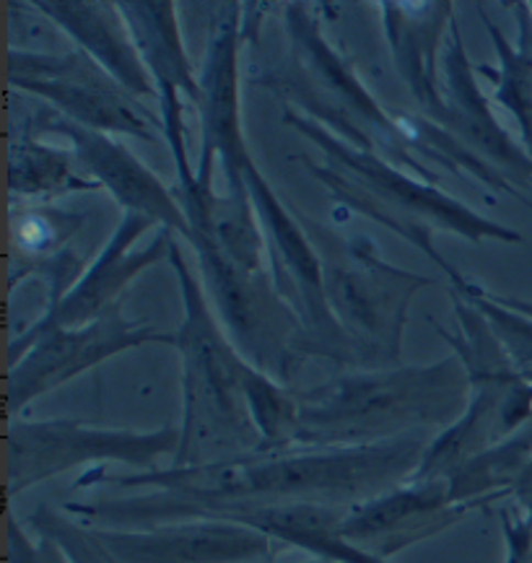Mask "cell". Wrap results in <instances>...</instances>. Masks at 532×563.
<instances>
[{"label":"cell","instance_id":"cell-1","mask_svg":"<svg viewBox=\"0 0 532 563\" xmlns=\"http://www.w3.org/2000/svg\"><path fill=\"white\" fill-rule=\"evenodd\" d=\"M426 442L421 437H402L369 446H284L257 450L206 462V465H171L169 471L135 475H107L93 467L76 488L112 483L120 488H138L141 496L125 501L68 504L66 511L81 515L91 525L110 522L143 527L203 519L232 504H364L398 486L419 471Z\"/></svg>","mask_w":532,"mask_h":563},{"label":"cell","instance_id":"cell-2","mask_svg":"<svg viewBox=\"0 0 532 563\" xmlns=\"http://www.w3.org/2000/svg\"><path fill=\"white\" fill-rule=\"evenodd\" d=\"M465 395L457 361L330 382L297 397L291 446H369L431 426L450 429L465 413Z\"/></svg>","mask_w":532,"mask_h":563},{"label":"cell","instance_id":"cell-3","mask_svg":"<svg viewBox=\"0 0 532 563\" xmlns=\"http://www.w3.org/2000/svg\"><path fill=\"white\" fill-rule=\"evenodd\" d=\"M179 431L97 429L78 421H16L9 429V494L37 486L74 467L125 462L143 473L162 454H177Z\"/></svg>","mask_w":532,"mask_h":563},{"label":"cell","instance_id":"cell-4","mask_svg":"<svg viewBox=\"0 0 532 563\" xmlns=\"http://www.w3.org/2000/svg\"><path fill=\"white\" fill-rule=\"evenodd\" d=\"M11 81L21 89L42 93L60 107L70 122L91 130H120V133L148 139V112H141L131 91L104 74L93 57L70 55H11Z\"/></svg>","mask_w":532,"mask_h":563},{"label":"cell","instance_id":"cell-5","mask_svg":"<svg viewBox=\"0 0 532 563\" xmlns=\"http://www.w3.org/2000/svg\"><path fill=\"white\" fill-rule=\"evenodd\" d=\"M151 341H171L138 324L125 322L118 312L99 317L86 328L49 330L37 338H21V361L9 372V413L16 416L34 397L60 387L99 361Z\"/></svg>","mask_w":532,"mask_h":563},{"label":"cell","instance_id":"cell-6","mask_svg":"<svg viewBox=\"0 0 532 563\" xmlns=\"http://www.w3.org/2000/svg\"><path fill=\"white\" fill-rule=\"evenodd\" d=\"M467 509L452 499L447 481L413 478L351 507L343 517L341 536L358 551L387 561L402 548L447 530Z\"/></svg>","mask_w":532,"mask_h":563},{"label":"cell","instance_id":"cell-7","mask_svg":"<svg viewBox=\"0 0 532 563\" xmlns=\"http://www.w3.org/2000/svg\"><path fill=\"white\" fill-rule=\"evenodd\" d=\"M93 532L120 563H268L273 555L270 538L224 519Z\"/></svg>","mask_w":532,"mask_h":563},{"label":"cell","instance_id":"cell-8","mask_svg":"<svg viewBox=\"0 0 532 563\" xmlns=\"http://www.w3.org/2000/svg\"><path fill=\"white\" fill-rule=\"evenodd\" d=\"M148 227V216L141 213H128V219L122 221L118 234L112 236L110 247L104 250V255L99 257V263L86 273V278L78 284L76 291H70L66 299L57 301L55 307H49L45 320L37 324L34 333L24 338H37L49 330H63V328H78L86 324L93 317H102V309L110 305V299L128 284V278L135 276L141 268H146L148 263H154L162 255L164 242L167 236H159L154 247L146 252H135V255H125L128 244Z\"/></svg>","mask_w":532,"mask_h":563},{"label":"cell","instance_id":"cell-9","mask_svg":"<svg viewBox=\"0 0 532 563\" xmlns=\"http://www.w3.org/2000/svg\"><path fill=\"white\" fill-rule=\"evenodd\" d=\"M53 128L66 133L68 139L76 143L78 156L84 158V164L91 169V175L102 185L110 187L112 195L122 206L133 208V213L148 216V219L156 216V219H164L171 223V227L190 234L187 219L179 213V208L171 203L167 190H162V185L156 183V179L151 177L148 172L120 146V143L107 139L99 130L76 125V122L70 120L55 122Z\"/></svg>","mask_w":532,"mask_h":563},{"label":"cell","instance_id":"cell-10","mask_svg":"<svg viewBox=\"0 0 532 563\" xmlns=\"http://www.w3.org/2000/svg\"><path fill=\"white\" fill-rule=\"evenodd\" d=\"M122 16L133 29V37L138 42L143 63L151 65L154 78L162 86L164 97V120H167V133L175 148L177 167L182 179H187L185 169V148H182V122H179V104L177 89L190 93L198 99V86L192 84L190 68H187L182 57V45H179L175 16H171V5L167 3H148V5H122Z\"/></svg>","mask_w":532,"mask_h":563},{"label":"cell","instance_id":"cell-11","mask_svg":"<svg viewBox=\"0 0 532 563\" xmlns=\"http://www.w3.org/2000/svg\"><path fill=\"white\" fill-rule=\"evenodd\" d=\"M40 11L49 13L74 40L89 49V55L110 70L114 81L131 93L146 97L151 93L146 65L141 63L125 32V16H120L107 3H40Z\"/></svg>","mask_w":532,"mask_h":563},{"label":"cell","instance_id":"cell-12","mask_svg":"<svg viewBox=\"0 0 532 563\" xmlns=\"http://www.w3.org/2000/svg\"><path fill=\"white\" fill-rule=\"evenodd\" d=\"M520 49L509 47L501 34L494 32L496 45H501V89H496V99L517 114L522 125V139L532 151V21L522 16Z\"/></svg>","mask_w":532,"mask_h":563},{"label":"cell","instance_id":"cell-13","mask_svg":"<svg viewBox=\"0 0 532 563\" xmlns=\"http://www.w3.org/2000/svg\"><path fill=\"white\" fill-rule=\"evenodd\" d=\"M11 187L21 192H40L49 190V187H74V190H86L93 187L84 183L70 172V162L63 156V151H49L42 146H34L24 139L19 154L11 156Z\"/></svg>","mask_w":532,"mask_h":563},{"label":"cell","instance_id":"cell-14","mask_svg":"<svg viewBox=\"0 0 532 563\" xmlns=\"http://www.w3.org/2000/svg\"><path fill=\"white\" fill-rule=\"evenodd\" d=\"M29 525L37 536L53 540L63 553L68 555L70 563H120L114 555L102 545L93 527H84L68 519L63 511H53L42 507L29 517Z\"/></svg>","mask_w":532,"mask_h":563},{"label":"cell","instance_id":"cell-15","mask_svg":"<svg viewBox=\"0 0 532 563\" xmlns=\"http://www.w3.org/2000/svg\"><path fill=\"white\" fill-rule=\"evenodd\" d=\"M78 219L66 213H29L16 223L19 231V247L24 250H34V252H45L47 247H53V242L57 236H66L70 231H76Z\"/></svg>","mask_w":532,"mask_h":563},{"label":"cell","instance_id":"cell-16","mask_svg":"<svg viewBox=\"0 0 532 563\" xmlns=\"http://www.w3.org/2000/svg\"><path fill=\"white\" fill-rule=\"evenodd\" d=\"M9 563H70L66 553L47 538H29L16 525V519H9Z\"/></svg>","mask_w":532,"mask_h":563},{"label":"cell","instance_id":"cell-17","mask_svg":"<svg viewBox=\"0 0 532 563\" xmlns=\"http://www.w3.org/2000/svg\"><path fill=\"white\" fill-rule=\"evenodd\" d=\"M509 561L507 563H532V509H524L522 517L505 519Z\"/></svg>","mask_w":532,"mask_h":563},{"label":"cell","instance_id":"cell-18","mask_svg":"<svg viewBox=\"0 0 532 563\" xmlns=\"http://www.w3.org/2000/svg\"><path fill=\"white\" fill-rule=\"evenodd\" d=\"M512 494L517 496V499H520L522 509H532V460L522 467V473L517 475Z\"/></svg>","mask_w":532,"mask_h":563},{"label":"cell","instance_id":"cell-19","mask_svg":"<svg viewBox=\"0 0 532 563\" xmlns=\"http://www.w3.org/2000/svg\"><path fill=\"white\" fill-rule=\"evenodd\" d=\"M501 305H509V307H514L517 312L532 317V305H530V301H501Z\"/></svg>","mask_w":532,"mask_h":563},{"label":"cell","instance_id":"cell-20","mask_svg":"<svg viewBox=\"0 0 532 563\" xmlns=\"http://www.w3.org/2000/svg\"><path fill=\"white\" fill-rule=\"evenodd\" d=\"M270 563V561H268ZM314 563H325V561H314Z\"/></svg>","mask_w":532,"mask_h":563}]
</instances>
